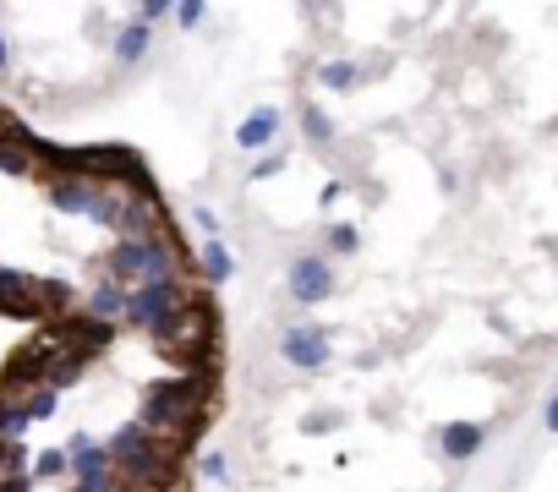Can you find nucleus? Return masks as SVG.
I'll return each mask as SVG.
<instances>
[{
	"label": "nucleus",
	"mask_w": 558,
	"mask_h": 492,
	"mask_svg": "<svg viewBox=\"0 0 558 492\" xmlns=\"http://www.w3.org/2000/svg\"><path fill=\"white\" fill-rule=\"evenodd\" d=\"M197 410V378H165V383H148L143 405H137V427L165 438L176 421H186Z\"/></svg>",
	"instance_id": "f257e3e1"
},
{
	"label": "nucleus",
	"mask_w": 558,
	"mask_h": 492,
	"mask_svg": "<svg viewBox=\"0 0 558 492\" xmlns=\"http://www.w3.org/2000/svg\"><path fill=\"white\" fill-rule=\"evenodd\" d=\"M186 307V285L181 279H137L132 290H126V323L132 328H165L176 312Z\"/></svg>",
	"instance_id": "f03ea898"
},
{
	"label": "nucleus",
	"mask_w": 558,
	"mask_h": 492,
	"mask_svg": "<svg viewBox=\"0 0 558 492\" xmlns=\"http://www.w3.org/2000/svg\"><path fill=\"white\" fill-rule=\"evenodd\" d=\"M274 350H279V361L296 367V372H323L334 361V328H323V323H290V328H279Z\"/></svg>",
	"instance_id": "7ed1b4c3"
},
{
	"label": "nucleus",
	"mask_w": 558,
	"mask_h": 492,
	"mask_svg": "<svg viewBox=\"0 0 558 492\" xmlns=\"http://www.w3.org/2000/svg\"><path fill=\"white\" fill-rule=\"evenodd\" d=\"M285 290L296 307H323V301L340 290V279H334V263L323 252H301V257H290V268H285Z\"/></svg>",
	"instance_id": "20e7f679"
},
{
	"label": "nucleus",
	"mask_w": 558,
	"mask_h": 492,
	"mask_svg": "<svg viewBox=\"0 0 558 492\" xmlns=\"http://www.w3.org/2000/svg\"><path fill=\"white\" fill-rule=\"evenodd\" d=\"M66 476L72 482H115V460L104 454V443L93 432H72V443H66Z\"/></svg>",
	"instance_id": "39448f33"
},
{
	"label": "nucleus",
	"mask_w": 558,
	"mask_h": 492,
	"mask_svg": "<svg viewBox=\"0 0 558 492\" xmlns=\"http://www.w3.org/2000/svg\"><path fill=\"white\" fill-rule=\"evenodd\" d=\"M482 443H487V427H482V421H444V427L433 432V449H438V460H444V465L476 460V454H482Z\"/></svg>",
	"instance_id": "423d86ee"
},
{
	"label": "nucleus",
	"mask_w": 558,
	"mask_h": 492,
	"mask_svg": "<svg viewBox=\"0 0 558 492\" xmlns=\"http://www.w3.org/2000/svg\"><path fill=\"white\" fill-rule=\"evenodd\" d=\"M279 132H285V110H274V104H258L252 115H241L236 148H241V154H269V148L279 143Z\"/></svg>",
	"instance_id": "0eeeda50"
},
{
	"label": "nucleus",
	"mask_w": 558,
	"mask_h": 492,
	"mask_svg": "<svg viewBox=\"0 0 558 492\" xmlns=\"http://www.w3.org/2000/svg\"><path fill=\"white\" fill-rule=\"evenodd\" d=\"M44 197H50L61 214H77V219H88V208H93V197H99V186L88 181V175H77V170H66V175H55L50 186H44Z\"/></svg>",
	"instance_id": "6e6552de"
},
{
	"label": "nucleus",
	"mask_w": 558,
	"mask_h": 492,
	"mask_svg": "<svg viewBox=\"0 0 558 492\" xmlns=\"http://www.w3.org/2000/svg\"><path fill=\"white\" fill-rule=\"evenodd\" d=\"M83 372H88V356L77 345H66V350H55L50 361H39V383H44V389H55V394L77 389V383H83Z\"/></svg>",
	"instance_id": "1a4fd4ad"
},
{
	"label": "nucleus",
	"mask_w": 558,
	"mask_h": 492,
	"mask_svg": "<svg viewBox=\"0 0 558 492\" xmlns=\"http://www.w3.org/2000/svg\"><path fill=\"white\" fill-rule=\"evenodd\" d=\"M110 50H115V66H137V61H148V50H154V28H148L143 17H126L121 28H115Z\"/></svg>",
	"instance_id": "9d476101"
},
{
	"label": "nucleus",
	"mask_w": 558,
	"mask_h": 492,
	"mask_svg": "<svg viewBox=\"0 0 558 492\" xmlns=\"http://www.w3.org/2000/svg\"><path fill=\"white\" fill-rule=\"evenodd\" d=\"M83 307H88L93 323H110V328H115V323L126 318V285H115V279H93Z\"/></svg>",
	"instance_id": "9b49d317"
},
{
	"label": "nucleus",
	"mask_w": 558,
	"mask_h": 492,
	"mask_svg": "<svg viewBox=\"0 0 558 492\" xmlns=\"http://www.w3.org/2000/svg\"><path fill=\"white\" fill-rule=\"evenodd\" d=\"M296 132H301V143H307V148H334V143H340V121H334L323 104H301V110H296Z\"/></svg>",
	"instance_id": "f8f14e48"
},
{
	"label": "nucleus",
	"mask_w": 558,
	"mask_h": 492,
	"mask_svg": "<svg viewBox=\"0 0 558 492\" xmlns=\"http://www.w3.org/2000/svg\"><path fill=\"white\" fill-rule=\"evenodd\" d=\"M312 77H318L323 93H356V88L367 82V72H362L356 61H345V55H329V61H318V72H312Z\"/></svg>",
	"instance_id": "ddd939ff"
},
{
	"label": "nucleus",
	"mask_w": 558,
	"mask_h": 492,
	"mask_svg": "<svg viewBox=\"0 0 558 492\" xmlns=\"http://www.w3.org/2000/svg\"><path fill=\"white\" fill-rule=\"evenodd\" d=\"M197 268H203V279H208L214 290L236 279V257H230L225 241H203V252H197Z\"/></svg>",
	"instance_id": "4468645a"
},
{
	"label": "nucleus",
	"mask_w": 558,
	"mask_h": 492,
	"mask_svg": "<svg viewBox=\"0 0 558 492\" xmlns=\"http://www.w3.org/2000/svg\"><path fill=\"white\" fill-rule=\"evenodd\" d=\"M28 432H33L28 410H22L17 394H6V400H0V443H22Z\"/></svg>",
	"instance_id": "2eb2a0df"
},
{
	"label": "nucleus",
	"mask_w": 558,
	"mask_h": 492,
	"mask_svg": "<svg viewBox=\"0 0 558 492\" xmlns=\"http://www.w3.org/2000/svg\"><path fill=\"white\" fill-rule=\"evenodd\" d=\"M323 246H329L334 257H356L362 252V230H356L351 219H334V225L323 230Z\"/></svg>",
	"instance_id": "dca6fc26"
},
{
	"label": "nucleus",
	"mask_w": 558,
	"mask_h": 492,
	"mask_svg": "<svg viewBox=\"0 0 558 492\" xmlns=\"http://www.w3.org/2000/svg\"><path fill=\"white\" fill-rule=\"evenodd\" d=\"M22 410H28V421H50L55 410H61V394L44 389V383H33V389L22 394Z\"/></svg>",
	"instance_id": "f3484780"
},
{
	"label": "nucleus",
	"mask_w": 558,
	"mask_h": 492,
	"mask_svg": "<svg viewBox=\"0 0 558 492\" xmlns=\"http://www.w3.org/2000/svg\"><path fill=\"white\" fill-rule=\"evenodd\" d=\"M33 482H55V476H66V449H44L39 460L28 465Z\"/></svg>",
	"instance_id": "a211bd4d"
},
{
	"label": "nucleus",
	"mask_w": 558,
	"mask_h": 492,
	"mask_svg": "<svg viewBox=\"0 0 558 492\" xmlns=\"http://www.w3.org/2000/svg\"><path fill=\"white\" fill-rule=\"evenodd\" d=\"M290 170V148H269V154H263L258 164H252V181H274V175H285Z\"/></svg>",
	"instance_id": "6ab92c4d"
},
{
	"label": "nucleus",
	"mask_w": 558,
	"mask_h": 492,
	"mask_svg": "<svg viewBox=\"0 0 558 492\" xmlns=\"http://www.w3.org/2000/svg\"><path fill=\"white\" fill-rule=\"evenodd\" d=\"M203 11H208V0H176V11H170V17H176L181 33H197V28H203Z\"/></svg>",
	"instance_id": "aec40b11"
},
{
	"label": "nucleus",
	"mask_w": 558,
	"mask_h": 492,
	"mask_svg": "<svg viewBox=\"0 0 558 492\" xmlns=\"http://www.w3.org/2000/svg\"><path fill=\"white\" fill-rule=\"evenodd\" d=\"M28 279L22 274H0V307H28Z\"/></svg>",
	"instance_id": "412c9836"
},
{
	"label": "nucleus",
	"mask_w": 558,
	"mask_h": 492,
	"mask_svg": "<svg viewBox=\"0 0 558 492\" xmlns=\"http://www.w3.org/2000/svg\"><path fill=\"white\" fill-rule=\"evenodd\" d=\"M170 11H176V0H137L132 17H143L148 28H159V22H170Z\"/></svg>",
	"instance_id": "4be33fe9"
},
{
	"label": "nucleus",
	"mask_w": 558,
	"mask_h": 492,
	"mask_svg": "<svg viewBox=\"0 0 558 492\" xmlns=\"http://www.w3.org/2000/svg\"><path fill=\"white\" fill-rule=\"evenodd\" d=\"M192 225L203 230L208 241H225V225H219V214H214V208H208V203H197V208H192Z\"/></svg>",
	"instance_id": "5701e85b"
},
{
	"label": "nucleus",
	"mask_w": 558,
	"mask_h": 492,
	"mask_svg": "<svg viewBox=\"0 0 558 492\" xmlns=\"http://www.w3.org/2000/svg\"><path fill=\"white\" fill-rule=\"evenodd\" d=\"M197 471H203L208 482H225V476H230V460H225V454H219V449H208V454H203V465H197Z\"/></svg>",
	"instance_id": "b1692460"
},
{
	"label": "nucleus",
	"mask_w": 558,
	"mask_h": 492,
	"mask_svg": "<svg viewBox=\"0 0 558 492\" xmlns=\"http://www.w3.org/2000/svg\"><path fill=\"white\" fill-rule=\"evenodd\" d=\"M72 492H121V476L115 482H72Z\"/></svg>",
	"instance_id": "393cba45"
},
{
	"label": "nucleus",
	"mask_w": 558,
	"mask_h": 492,
	"mask_svg": "<svg viewBox=\"0 0 558 492\" xmlns=\"http://www.w3.org/2000/svg\"><path fill=\"white\" fill-rule=\"evenodd\" d=\"M11 72V44H6V28H0V77Z\"/></svg>",
	"instance_id": "a878e982"
},
{
	"label": "nucleus",
	"mask_w": 558,
	"mask_h": 492,
	"mask_svg": "<svg viewBox=\"0 0 558 492\" xmlns=\"http://www.w3.org/2000/svg\"><path fill=\"white\" fill-rule=\"evenodd\" d=\"M121 492H132V487H121Z\"/></svg>",
	"instance_id": "bb28decb"
}]
</instances>
